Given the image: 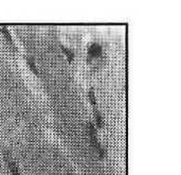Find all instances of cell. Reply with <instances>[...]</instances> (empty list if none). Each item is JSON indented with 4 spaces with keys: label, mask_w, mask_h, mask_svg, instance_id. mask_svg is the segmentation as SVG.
Masks as SVG:
<instances>
[{
    "label": "cell",
    "mask_w": 181,
    "mask_h": 175,
    "mask_svg": "<svg viewBox=\"0 0 181 175\" xmlns=\"http://www.w3.org/2000/svg\"><path fill=\"white\" fill-rule=\"evenodd\" d=\"M103 62V47L98 43H92L87 50V64L91 67L98 68V64Z\"/></svg>",
    "instance_id": "6da1fadb"
},
{
    "label": "cell",
    "mask_w": 181,
    "mask_h": 175,
    "mask_svg": "<svg viewBox=\"0 0 181 175\" xmlns=\"http://www.w3.org/2000/svg\"><path fill=\"white\" fill-rule=\"evenodd\" d=\"M87 133H88V136H89V138H90V142H91L93 149L98 152V154L100 155L101 158H105L107 152H106V149L101 144L100 140H98V132H96V127H95V125H94V123L88 122Z\"/></svg>",
    "instance_id": "7a4b0ae2"
},
{
    "label": "cell",
    "mask_w": 181,
    "mask_h": 175,
    "mask_svg": "<svg viewBox=\"0 0 181 175\" xmlns=\"http://www.w3.org/2000/svg\"><path fill=\"white\" fill-rule=\"evenodd\" d=\"M0 32L3 34V36H5V38L7 39L8 44H9L10 48H11V50L13 52H16L17 50H16V46H15V43H14L13 38H12V35L11 33H10L9 29H8L7 26H0Z\"/></svg>",
    "instance_id": "3957f363"
},
{
    "label": "cell",
    "mask_w": 181,
    "mask_h": 175,
    "mask_svg": "<svg viewBox=\"0 0 181 175\" xmlns=\"http://www.w3.org/2000/svg\"><path fill=\"white\" fill-rule=\"evenodd\" d=\"M5 160H7L8 167H9V170L10 172L12 173V175H20L19 168H18V166L16 164V162L13 160V158L11 157V155H10L9 153H5Z\"/></svg>",
    "instance_id": "277c9868"
},
{
    "label": "cell",
    "mask_w": 181,
    "mask_h": 175,
    "mask_svg": "<svg viewBox=\"0 0 181 175\" xmlns=\"http://www.w3.org/2000/svg\"><path fill=\"white\" fill-rule=\"evenodd\" d=\"M94 125L95 127L98 128H103L104 127V120H103V117L101 115V112H98L96 108H94Z\"/></svg>",
    "instance_id": "5b68a950"
},
{
    "label": "cell",
    "mask_w": 181,
    "mask_h": 175,
    "mask_svg": "<svg viewBox=\"0 0 181 175\" xmlns=\"http://www.w3.org/2000/svg\"><path fill=\"white\" fill-rule=\"evenodd\" d=\"M60 48H62V50H63V52L65 53V55H66V57H67V60H68V62H69L70 64L72 63V62L74 61V52H73V50H71L70 48H68V47H66L65 45H60Z\"/></svg>",
    "instance_id": "8992f818"
},
{
    "label": "cell",
    "mask_w": 181,
    "mask_h": 175,
    "mask_svg": "<svg viewBox=\"0 0 181 175\" xmlns=\"http://www.w3.org/2000/svg\"><path fill=\"white\" fill-rule=\"evenodd\" d=\"M88 100H89V102L91 103V105L93 106V108H96V97H95V92H94V90L92 89V88H90L89 90H88Z\"/></svg>",
    "instance_id": "52a82bcc"
},
{
    "label": "cell",
    "mask_w": 181,
    "mask_h": 175,
    "mask_svg": "<svg viewBox=\"0 0 181 175\" xmlns=\"http://www.w3.org/2000/svg\"><path fill=\"white\" fill-rule=\"evenodd\" d=\"M26 62H27V65L29 66L30 69L33 71V73L36 74V75H38V69H37V66H36L35 62H34L31 57H27V58H26Z\"/></svg>",
    "instance_id": "ba28073f"
}]
</instances>
